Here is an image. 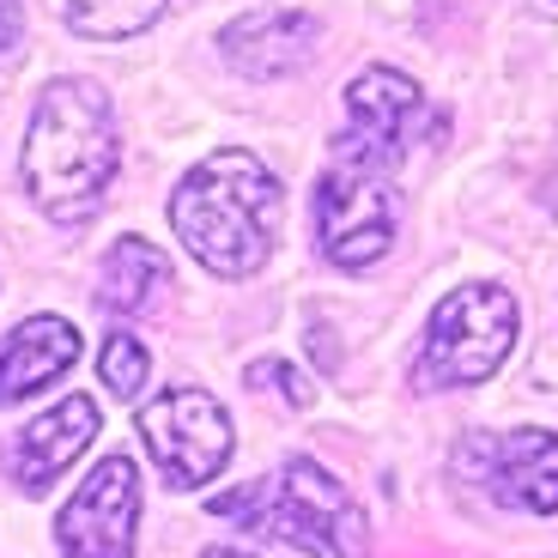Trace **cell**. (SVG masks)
<instances>
[{
	"label": "cell",
	"instance_id": "13",
	"mask_svg": "<svg viewBox=\"0 0 558 558\" xmlns=\"http://www.w3.org/2000/svg\"><path fill=\"white\" fill-rule=\"evenodd\" d=\"M158 292H170V255L146 238H122L98 267V304L110 316H140L153 310Z\"/></svg>",
	"mask_w": 558,
	"mask_h": 558
},
{
	"label": "cell",
	"instance_id": "16",
	"mask_svg": "<svg viewBox=\"0 0 558 558\" xmlns=\"http://www.w3.org/2000/svg\"><path fill=\"white\" fill-rule=\"evenodd\" d=\"M250 383H255V389H267V383H274V389L286 395L292 407H310V401H316V395H310V383L298 377L292 364H279V359H255V364H250Z\"/></svg>",
	"mask_w": 558,
	"mask_h": 558
},
{
	"label": "cell",
	"instance_id": "15",
	"mask_svg": "<svg viewBox=\"0 0 558 558\" xmlns=\"http://www.w3.org/2000/svg\"><path fill=\"white\" fill-rule=\"evenodd\" d=\"M98 364H104V383H110L122 401H134L140 383H146V347H140L134 335H122V328H116V335L104 340V359Z\"/></svg>",
	"mask_w": 558,
	"mask_h": 558
},
{
	"label": "cell",
	"instance_id": "17",
	"mask_svg": "<svg viewBox=\"0 0 558 558\" xmlns=\"http://www.w3.org/2000/svg\"><path fill=\"white\" fill-rule=\"evenodd\" d=\"M19 31H25V13H19V0H0V56L19 43Z\"/></svg>",
	"mask_w": 558,
	"mask_h": 558
},
{
	"label": "cell",
	"instance_id": "18",
	"mask_svg": "<svg viewBox=\"0 0 558 558\" xmlns=\"http://www.w3.org/2000/svg\"><path fill=\"white\" fill-rule=\"evenodd\" d=\"M201 558H250V553H231V546H207Z\"/></svg>",
	"mask_w": 558,
	"mask_h": 558
},
{
	"label": "cell",
	"instance_id": "2",
	"mask_svg": "<svg viewBox=\"0 0 558 558\" xmlns=\"http://www.w3.org/2000/svg\"><path fill=\"white\" fill-rule=\"evenodd\" d=\"M279 219H286L279 177L255 153H238V146L207 153L170 195V231L219 279H250L274 255Z\"/></svg>",
	"mask_w": 558,
	"mask_h": 558
},
{
	"label": "cell",
	"instance_id": "7",
	"mask_svg": "<svg viewBox=\"0 0 558 558\" xmlns=\"http://www.w3.org/2000/svg\"><path fill=\"white\" fill-rule=\"evenodd\" d=\"M347 116L352 128L335 140L340 165H364V170H395L413 146L418 122H425V92L395 68H364L347 85Z\"/></svg>",
	"mask_w": 558,
	"mask_h": 558
},
{
	"label": "cell",
	"instance_id": "9",
	"mask_svg": "<svg viewBox=\"0 0 558 558\" xmlns=\"http://www.w3.org/2000/svg\"><path fill=\"white\" fill-rule=\"evenodd\" d=\"M461 468L510 510H529V517L558 510V432L529 425L510 437H480L461 449Z\"/></svg>",
	"mask_w": 558,
	"mask_h": 558
},
{
	"label": "cell",
	"instance_id": "6",
	"mask_svg": "<svg viewBox=\"0 0 558 558\" xmlns=\"http://www.w3.org/2000/svg\"><path fill=\"white\" fill-rule=\"evenodd\" d=\"M316 243L335 267H371L395 243V195L383 170L335 165L316 182Z\"/></svg>",
	"mask_w": 558,
	"mask_h": 558
},
{
	"label": "cell",
	"instance_id": "12",
	"mask_svg": "<svg viewBox=\"0 0 558 558\" xmlns=\"http://www.w3.org/2000/svg\"><path fill=\"white\" fill-rule=\"evenodd\" d=\"M80 364V328L61 316H31L0 340V407L61 383Z\"/></svg>",
	"mask_w": 558,
	"mask_h": 558
},
{
	"label": "cell",
	"instance_id": "4",
	"mask_svg": "<svg viewBox=\"0 0 558 558\" xmlns=\"http://www.w3.org/2000/svg\"><path fill=\"white\" fill-rule=\"evenodd\" d=\"M517 347V298L504 286H461L425 322L413 383L418 389H474Z\"/></svg>",
	"mask_w": 558,
	"mask_h": 558
},
{
	"label": "cell",
	"instance_id": "5",
	"mask_svg": "<svg viewBox=\"0 0 558 558\" xmlns=\"http://www.w3.org/2000/svg\"><path fill=\"white\" fill-rule=\"evenodd\" d=\"M140 437H146V456L158 461V474L177 492L219 480V468L231 461V413L207 389H165L158 401H146L140 407Z\"/></svg>",
	"mask_w": 558,
	"mask_h": 558
},
{
	"label": "cell",
	"instance_id": "11",
	"mask_svg": "<svg viewBox=\"0 0 558 558\" xmlns=\"http://www.w3.org/2000/svg\"><path fill=\"white\" fill-rule=\"evenodd\" d=\"M316 19L310 13H243L219 31L225 61L250 80H286L316 56Z\"/></svg>",
	"mask_w": 558,
	"mask_h": 558
},
{
	"label": "cell",
	"instance_id": "10",
	"mask_svg": "<svg viewBox=\"0 0 558 558\" xmlns=\"http://www.w3.org/2000/svg\"><path fill=\"white\" fill-rule=\"evenodd\" d=\"M92 437H98V407L85 401V395H68V401H56L43 418H31L25 432L7 444V474L19 480V492L43 498Z\"/></svg>",
	"mask_w": 558,
	"mask_h": 558
},
{
	"label": "cell",
	"instance_id": "8",
	"mask_svg": "<svg viewBox=\"0 0 558 558\" xmlns=\"http://www.w3.org/2000/svg\"><path fill=\"white\" fill-rule=\"evenodd\" d=\"M134 522H140V468L128 456H104L56 522L61 558H134Z\"/></svg>",
	"mask_w": 558,
	"mask_h": 558
},
{
	"label": "cell",
	"instance_id": "3",
	"mask_svg": "<svg viewBox=\"0 0 558 558\" xmlns=\"http://www.w3.org/2000/svg\"><path fill=\"white\" fill-rule=\"evenodd\" d=\"M207 510L225 522H243L262 541H292L298 553H316V558H364V541H371L359 498L328 468H316L304 456L286 461L274 480L219 492Z\"/></svg>",
	"mask_w": 558,
	"mask_h": 558
},
{
	"label": "cell",
	"instance_id": "1",
	"mask_svg": "<svg viewBox=\"0 0 558 558\" xmlns=\"http://www.w3.org/2000/svg\"><path fill=\"white\" fill-rule=\"evenodd\" d=\"M116 170H122V134L104 85L56 80L25 128V158H19L25 195L56 225H85L104 207Z\"/></svg>",
	"mask_w": 558,
	"mask_h": 558
},
{
	"label": "cell",
	"instance_id": "14",
	"mask_svg": "<svg viewBox=\"0 0 558 558\" xmlns=\"http://www.w3.org/2000/svg\"><path fill=\"white\" fill-rule=\"evenodd\" d=\"M165 13V0H61V19H68L80 37H134V31H146L153 19Z\"/></svg>",
	"mask_w": 558,
	"mask_h": 558
}]
</instances>
